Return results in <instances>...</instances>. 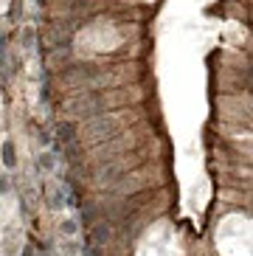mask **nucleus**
Listing matches in <instances>:
<instances>
[{
    "label": "nucleus",
    "instance_id": "nucleus-16",
    "mask_svg": "<svg viewBox=\"0 0 253 256\" xmlns=\"http://www.w3.org/2000/svg\"><path fill=\"white\" fill-rule=\"evenodd\" d=\"M20 256H34V254H31V248H22V254Z\"/></svg>",
    "mask_w": 253,
    "mask_h": 256
},
{
    "label": "nucleus",
    "instance_id": "nucleus-4",
    "mask_svg": "<svg viewBox=\"0 0 253 256\" xmlns=\"http://www.w3.org/2000/svg\"><path fill=\"white\" fill-rule=\"evenodd\" d=\"M76 138V127L70 121H62L60 127H56V144H70Z\"/></svg>",
    "mask_w": 253,
    "mask_h": 256
},
{
    "label": "nucleus",
    "instance_id": "nucleus-5",
    "mask_svg": "<svg viewBox=\"0 0 253 256\" xmlns=\"http://www.w3.org/2000/svg\"><path fill=\"white\" fill-rule=\"evenodd\" d=\"M68 37H70V31L65 26H54L51 28V48L54 46H68Z\"/></svg>",
    "mask_w": 253,
    "mask_h": 256
},
{
    "label": "nucleus",
    "instance_id": "nucleus-13",
    "mask_svg": "<svg viewBox=\"0 0 253 256\" xmlns=\"http://www.w3.org/2000/svg\"><path fill=\"white\" fill-rule=\"evenodd\" d=\"M51 206H54V208H60V206H62V192H54V197H51Z\"/></svg>",
    "mask_w": 253,
    "mask_h": 256
},
{
    "label": "nucleus",
    "instance_id": "nucleus-12",
    "mask_svg": "<svg viewBox=\"0 0 253 256\" xmlns=\"http://www.w3.org/2000/svg\"><path fill=\"white\" fill-rule=\"evenodd\" d=\"M62 234H76V222H74V220H65V222H62Z\"/></svg>",
    "mask_w": 253,
    "mask_h": 256
},
{
    "label": "nucleus",
    "instance_id": "nucleus-14",
    "mask_svg": "<svg viewBox=\"0 0 253 256\" xmlns=\"http://www.w3.org/2000/svg\"><path fill=\"white\" fill-rule=\"evenodd\" d=\"M93 217H96V208H93V206H88V208H84V220H88V222H90V220H93Z\"/></svg>",
    "mask_w": 253,
    "mask_h": 256
},
{
    "label": "nucleus",
    "instance_id": "nucleus-2",
    "mask_svg": "<svg viewBox=\"0 0 253 256\" xmlns=\"http://www.w3.org/2000/svg\"><path fill=\"white\" fill-rule=\"evenodd\" d=\"M68 110L76 116V118H93V116L102 113V96L98 93H82V96H76Z\"/></svg>",
    "mask_w": 253,
    "mask_h": 256
},
{
    "label": "nucleus",
    "instance_id": "nucleus-9",
    "mask_svg": "<svg viewBox=\"0 0 253 256\" xmlns=\"http://www.w3.org/2000/svg\"><path fill=\"white\" fill-rule=\"evenodd\" d=\"M22 17V0H12V8H8V20L12 23H17Z\"/></svg>",
    "mask_w": 253,
    "mask_h": 256
},
{
    "label": "nucleus",
    "instance_id": "nucleus-17",
    "mask_svg": "<svg viewBox=\"0 0 253 256\" xmlns=\"http://www.w3.org/2000/svg\"><path fill=\"white\" fill-rule=\"evenodd\" d=\"M40 3H45V0H40Z\"/></svg>",
    "mask_w": 253,
    "mask_h": 256
},
{
    "label": "nucleus",
    "instance_id": "nucleus-1",
    "mask_svg": "<svg viewBox=\"0 0 253 256\" xmlns=\"http://www.w3.org/2000/svg\"><path fill=\"white\" fill-rule=\"evenodd\" d=\"M84 136L90 138V141H107V138H116L118 136V121L116 118H107V116H93V118L88 121V127H84Z\"/></svg>",
    "mask_w": 253,
    "mask_h": 256
},
{
    "label": "nucleus",
    "instance_id": "nucleus-8",
    "mask_svg": "<svg viewBox=\"0 0 253 256\" xmlns=\"http://www.w3.org/2000/svg\"><path fill=\"white\" fill-rule=\"evenodd\" d=\"M112 178H121V169H116V166H107L104 172L98 174V183H104V186H107V183H110Z\"/></svg>",
    "mask_w": 253,
    "mask_h": 256
},
{
    "label": "nucleus",
    "instance_id": "nucleus-15",
    "mask_svg": "<svg viewBox=\"0 0 253 256\" xmlns=\"http://www.w3.org/2000/svg\"><path fill=\"white\" fill-rule=\"evenodd\" d=\"M6 186H8V180H6V174H0V192H6Z\"/></svg>",
    "mask_w": 253,
    "mask_h": 256
},
{
    "label": "nucleus",
    "instance_id": "nucleus-7",
    "mask_svg": "<svg viewBox=\"0 0 253 256\" xmlns=\"http://www.w3.org/2000/svg\"><path fill=\"white\" fill-rule=\"evenodd\" d=\"M90 236H93V242H96V245L107 242V240H110V226H93V234H90Z\"/></svg>",
    "mask_w": 253,
    "mask_h": 256
},
{
    "label": "nucleus",
    "instance_id": "nucleus-3",
    "mask_svg": "<svg viewBox=\"0 0 253 256\" xmlns=\"http://www.w3.org/2000/svg\"><path fill=\"white\" fill-rule=\"evenodd\" d=\"M96 74L98 70L93 68V65H84V62H76V65H70V68L62 74V79H65L68 84H84V82H90V79H96Z\"/></svg>",
    "mask_w": 253,
    "mask_h": 256
},
{
    "label": "nucleus",
    "instance_id": "nucleus-6",
    "mask_svg": "<svg viewBox=\"0 0 253 256\" xmlns=\"http://www.w3.org/2000/svg\"><path fill=\"white\" fill-rule=\"evenodd\" d=\"M0 152H3V155H0V158H3V164H6L8 169H12V166L17 164V155H14V144H12V141H6V144H3V150H0Z\"/></svg>",
    "mask_w": 253,
    "mask_h": 256
},
{
    "label": "nucleus",
    "instance_id": "nucleus-10",
    "mask_svg": "<svg viewBox=\"0 0 253 256\" xmlns=\"http://www.w3.org/2000/svg\"><path fill=\"white\" fill-rule=\"evenodd\" d=\"M34 42V28H22V46L28 48Z\"/></svg>",
    "mask_w": 253,
    "mask_h": 256
},
{
    "label": "nucleus",
    "instance_id": "nucleus-11",
    "mask_svg": "<svg viewBox=\"0 0 253 256\" xmlns=\"http://www.w3.org/2000/svg\"><path fill=\"white\" fill-rule=\"evenodd\" d=\"M40 166H42V169H51V166H54V155H51V152H45L42 158H40Z\"/></svg>",
    "mask_w": 253,
    "mask_h": 256
}]
</instances>
